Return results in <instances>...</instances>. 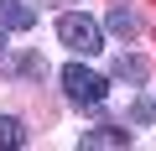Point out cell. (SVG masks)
<instances>
[{
	"label": "cell",
	"mask_w": 156,
	"mask_h": 151,
	"mask_svg": "<svg viewBox=\"0 0 156 151\" xmlns=\"http://www.w3.org/2000/svg\"><path fill=\"white\" fill-rule=\"evenodd\" d=\"M115 78L140 84V78H146V63H140V57H115Z\"/></svg>",
	"instance_id": "8992f818"
},
{
	"label": "cell",
	"mask_w": 156,
	"mask_h": 151,
	"mask_svg": "<svg viewBox=\"0 0 156 151\" xmlns=\"http://www.w3.org/2000/svg\"><path fill=\"white\" fill-rule=\"evenodd\" d=\"M62 89H68V99H73L78 110H99V104L109 99V84L99 78V73H89L83 63H68V68H62Z\"/></svg>",
	"instance_id": "6da1fadb"
},
{
	"label": "cell",
	"mask_w": 156,
	"mask_h": 151,
	"mask_svg": "<svg viewBox=\"0 0 156 151\" xmlns=\"http://www.w3.org/2000/svg\"><path fill=\"white\" fill-rule=\"evenodd\" d=\"M109 31H120V37H135V31H140V21H135V11H125V5H115V11H109Z\"/></svg>",
	"instance_id": "5b68a950"
},
{
	"label": "cell",
	"mask_w": 156,
	"mask_h": 151,
	"mask_svg": "<svg viewBox=\"0 0 156 151\" xmlns=\"http://www.w3.org/2000/svg\"><path fill=\"white\" fill-rule=\"evenodd\" d=\"M83 146H130V130H115V125H104V130H83Z\"/></svg>",
	"instance_id": "277c9868"
},
{
	"label": "cell",
	"mask_w": 156,
	"mask_h": 151,
	"mask_svg": "<svg viewBox=\"0 0 156 151\" xmlns=\"http://www.w3.org/2000/svg\"><path fill=\"white\" fill-rule=\"evenodd\" d=\"M0 141H5V146H21V141H26L21 120H0Z\"/></svg>",
	"instance_id": "52a82bcc"
},
{
	"label": "cell",
	"mask_w": 156,
	"mask_h": 151,
	"mask_svg": "<svg viewBox=\"0 0 156 151\" xmlns=\"http://www.w3.org/2000/svg\"><path fill=\"white\" fill-rule=\"evenodd\" d=\"M0 26H5V31H31L37 26V11L26 5V0H0Z\"/></svg>",
	"instance_id": "3957f363"
},
{
	"label": "cell",
	"mask_w": 156,
	"mask_h": 151,
	"mask_svg": "<svg viewBox=\"0 0 156 151\" xmlns=\"http://www.w3.org/2000/svg\"><path fill=\"white\" fill-rule=\"evenodd\" d=\"M57 42H62L68 52H78V57H94V52L104 47V37H99V26H94L89 16H78V11H68V16H57Z\"/></svg>",
	"instance_id": "7a4b0ae2"
},
{
	"label": "cell",
	"mask_w": 156,
	"mask_h": 151,
	"mask_svg": "<svg viewBox=\"0 0 156 151\" xmlns=\"http://www.w3.org/2000/svg\"><path fill=\"white\" fill-rule=\"evenodd\" d=\"M151 115H156V94H151V99H140V110H135V120H151Z\"/></svg>",
	"instance_id": "ba28073f"
}]
</instances>
